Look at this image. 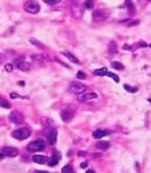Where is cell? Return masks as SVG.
<instances>
[{
    "mask_svg": "<svg viewBox=\"0 0 151 173\" xmlns=\"http://www.w3.org/2000/svg\"><path fill=\"white\" fill-rule=\"evenodd\" d=\"M45 142L43 139H36L27 145V150L30 153H36V152H42L45 149Z\"/></svg>",
    "mask_w": 151,
    "mask_h": 173,
    "instance_id": "cell-1",
    "label": "cell"
},
{
    "mask_svg": "<svg viewBox=\"0 0 151 173\" xmlns=\"http://www.w3.org/2000/svg\"><path fill=\"white\" fill-rule=\"evenodd\" d=\"M29 136H30V129H29V127L18 128V129H16L14 133H13V137H14L15 139H18V140L27 139Z\"/></svg>",
    "mask_w": 151,
    "mask_h": 173,
    "instance_id": "cell-2",
    "label": "cell"
},
{
    "mask_svg": "<svg viewBox=\"0 0 151 173\" xmlns=\"http://www.w3.org/2000/svg\"><path fill=\"white\" fill-rule=\"evenodd\" d=\"M24 9L29 14H37L40 12V9H41V7H40V5H39V2H36V1H34V0H28L25 2V5H24Z\"/></svg>",
    "mask_w": 151,
    "mask_h": 173,
    "instance_id": "cell-3",
    "label": "cell"
},
{
    "mask_svg": "<svg viewBox=\"0 0 151 173\" xmlns=\"http://www.w3.org/2000/svg\"><path fill=\"white\" fill-rule=\"evenodd\" d=\"M69 90H70V92H71V93L77 94V95H80V94H83V93L86 92L87 87H86L83 84H81V83L73 81V83H71V84H70Z\"/></svg>",
    "mask_w": 151,
    "mask_h": 173,
    "instance_id": "cell-4",
    "label": "cell"
},
{
    "mask_svg": "<svg viewBox=\"0 0 151 173\" xmlns=\"http://www.w3.org/2000/svg\"><path fill=\"white\" fill-rule=\"evenodd\" d=\"M24 116L19 112V111H13L10 114H9V121H12L13 123H16V124H20L24 122Z\"/></svg>",
    "mask_w": 151,
    "mask_h": 173,
    "instance_id": "cell-5",
    "label": "cell"
},
{
    "mask_svg": "<svg viewBox=\"0 0 151 173\" xmlns=\"http://www.w3.org/2000/svg\"><path fill=\"white\" fill-rule=\"evenodd\" d=\"M14 64H15V67H16L17 69L22 70V71H27V70H29V68H30L29 64H28L24 58H18V59H16L14 61Z\"/></svg>",
    "mask_w": 151,
    "mask_h": 173,
    "instance_id": "cell-6",
    "label": "cell"
},
{
    "mask_svg": "<svg viewBox=\"0 0 151 173\" xmlns=\"http://www.w3.org/2000/svg\"><path fill=\"white\" fill-rule=\"evenodd\" d=\"M97 97H98V95L96 93H94V92H88V93L85 92V93L79 95L78 100L80 102H88V101H91V100H96Z\"/></svg>",
    "mask_w": 151,
    "mask_h": 173,
    "instance_id": "cell-7",
    "label": "cell"
},
{
    "mask_svg": "<svg viewBox=\"0 0 151 173\" xmlns=\"http://www.w3.org/2000/svg\"><path fill=\"white\" fill-rule=\"evenodd\" d=\"M2 154H3V156L16 157V156L19 154V152H18V149L15 148V147H5V148L2 149Z\"/></svg>",
    "mask_w": 151,
    "mask_h": 173,
    "instance_id": "cell-8",
    "label": "cell"
},
{
    "mask_svg": "<svg viewBox=\"0 0 151 173\" xmlns=\"http://www.w3.org/2000/svg\"><path fill=\"white\" fill-rule=\"evenodd\" d=\"M106 17H107V14L105 13L104 10H102V9H97V10H95L93 13V19L95 22L104 21V19H106Z\"/></svg>",
    "mask_w": 151,
    "mask_h": 173,
    "instance_id": "cell-9",
    "label": "cell"
},
{
    "mask_svg": "<svg viewBox=\"0 0 151 173\" xmlns=\"http://www.w3.org/2000/svg\"><path fill=\"white\" fill-rule=\"evenodd\" d=\"M72 116H73V111H71L69 107L64 109V110L61 112V118H62V120H63L64 122L69 121V120L72 118Z\"/></svg>",
    "mask_w": 151,
    "mask_h": 173,
    "instance_id": "cell-10",
    "label": "cell"
},
{
    "mask_svg": "<svg viewBox=\"0 0 151 173\" xmlns=\"http://www.w3.org/2000/svg\"><path fill=\"white\" fill-rule=\"evenodd\" d=\"M56 138H58V133H56V130L52 129V130H50V131L47 133V140H49V143H50L51 145H54L55 143H56Z\"/></svg>",
    "mask_w": 151,
    "mask_h": 173,
    "instance_id": "cell-11",
    "label": "cell"
},
{
    "mask_svg": "<svg viewBox=\"0 0 151 173\" xmlns=\"http://www.w3.org/2000/svg\"><path fill=\"white\" fill-rule=\"evenodd\" d=\"M33 161L35 163H37V164H45V163H47L49 159L46 156H43V155H34L33 156Z\"/></svg>",
    "mask_w": 151,
    "mask_h": 173,
    "instance_id": "cell-12",
    "label": "cell"
},
{
    "mask_svg": "<svg viewBox=\"0 0 151 173\" xmlns=\"http://www.w3.org/2000/svg\"><path fill=\"white\" fill-rule=\"evenodd\" d=\"M110 133L108 130H103V129H97L95 130L94 133H93V136H94V138H102V137H104V136H107Z\"/></svg>",
    "mask_w": 151,
    "mask_h": 173,
    "instance_id": "cell-13",
    "label": "cell"
},
{
    "mask_svg": "<svg viewBox=\"0 0 151 173\" xmlns=\"http://www.w3.org/2000/svg\"><path fill=\"white\" fill-rule=\"evenodd\" d=\"M62 54H63L64 57H67V58H68L71 62H73V64H77V65H79V64H80L79 59H78L76 55H73L72 53H70V52H63Z\"/></svg>",
    "mask_w": 151,
    "mask_h": 173,
    "instance_id": "cell-14",
    "label": "cell"
},
{
    "mask_svg": "<svg viewBox=\"0 0 151 173\" xmlns=\"http://www.w3.org/2000/svg\"><path fill=\"white\" fill-rule=\"evenodd\" d=\"M108 53L110 55H114V54L117 53V44H116V42H110V46H108Z\"/></svg>",
    "mask_w": 151,
    "mask_h": 173,
    "instance_id": "cell-15",
    "label": "cell"
},
{
    "mask_svg": "<svg viewBox=\"0 0 151 173\" xmlns=\"http://www.w3.org/2000/svg\"><path fill=\"white\" fill-rule=\"evenodd\" d=\"M96 147L98 149L105 150V149H108V148H110V143H108V142H98L96 144Z\"/></svg>",
    "mask_w": 151,
    "mask_h": 173,
    "instance_id": "cell-16",
    "label": "cell"
},
{
    "mask_svg": "<svg viewBox=\"0 0 151 173\" xmlns=\"http://www.w3.org/2000/svg\"><path fill=\"white\" fill-rule=\"evenodd\" d=\"M107 72H108V70H107L106 68L96 69V70L94 71V74H95V75H97V76H107Z\"/></svg>",
    "mask_w": 151,
    "mask_h": 173,
    "instance_id": "cell-17",
    "label": "cell"
},
{
    "mask_svg": "<svg viewBox=\"0 0 151 173\" xmlns=\"http://www.w3.org/2000/svg\"><path fill=\"white\" fill-rule=\"evenodd\" d=\"M29 42H30L32 44H34L36 48H40V49H44V48H45V45H44L42 42H40L39 40H36V39H33V38H32V39H29Z\"/></svg>",
    "mask_w": 151,
    "mask_h": 173,
    "instance_id": "cell-18",
    "label": "cell"
},
{
    "mask_svg": "<svg viewBox=\"0 0 151 173\" xmlns=\"http://www.w3.org/2000/svg\"><path fill=\"white\" fill-rule=\"evenodd\" d=\"M125 6L129 8V12H131V14H133L135 10V7H134V5H133V2H132V0H125Z\"/></svg>",
    "mask_w": 151,
    "mask_h": 173,
    "instance_id": "cell-19",
    "label": "cell"
},
{
    "mask_svg": "<svg viewBox=\"0 0 151 173\" xmlns=\"http://www.w3.org/2000/svg\"><path fill=\"white\" fill-rule=\"evenodd\" d=\"M110 66H112V68H114L116 70H122V69H124V66L121 62H118V61H113L110 64Z\"/></svg>",
    "mask_w": 151,
    "mask_h": 173,
    "instance_id": "cell-20",
    "label": "cell"
},
{
    "mask_svg": "<svg viewBox=\"0 0 151 173\" xmlns=\"http://www.w3.org/2000/svg\"><path fill=\"white\" fill-rule=\"evenodd\" d=\"M0 107H3V109H10V103L7 100L0 97Z\"/></svg>",
    "mask_w": 151,
    "mask_h": 173,
    "instance_id": "cell-21",
    "label": "cell"
},
{
    "mask_svg": "<svg viewBox=\"0 0 151 173\" xmlns=\"http://www.w3.org/2000/svg\"><path fill=\"white\" fill-rule=\"evenodd\" d=\"M47 162H49V165H50V166H55V165L58 164V159H56L54 155H53V156L47 161Z\"/></svg>",
    "mask_w": 151,
    "mask_h": 173,
    "instance_id": "cell-22",
    "label": "cell"
},
{
    "mask_svg": "<svg viewBox=\"0 0 151 173\" xmlns=\"http://www.w3.org/2000/svg\"><path fill=\"white\" fill-rule=\"evenodd\" d=\"M85 7H86L87 9L93 8V7H94V0H86V1H85Z\"/></svg>",
    "mask_w": 151,
    "mask_h": 173,
    "instance_id": "cell-23",
    "label": "cell"
},
{
    "mask_svg": "<svg viewBox=\"0 0 151 173\" xmlns=\"http://www.w3.org/2000/svg\"><path fill=\"white\" fill-rule=\"evenodd\" d=\"M62 172H64V173L73 172V168H72L71 165H66V166H63V168H62Z\"/></svg>",
    "mask_w": 151,
    "mask_h": 173,
    "instance_id": "cell-24",
    "label": "cell"
},
{
    "mask_svg": "<svg viewBox=\"0 0 151 173\" xmlns=\"http://www.w3.org/2000/svg\"><path fill=\"white\" fill-rule=\"evenodd\" d=\"M124 88L127 90V92H131V93H135L137 91V87H132V86H129V85H124Z\"/></svg>",
    "mask_w": 151,
    "mask_h": 173,
    "instance_id": "cell-25",
    "label": "cell"
},
{
    "mask_svg": "<svg viewBox=\"0 0 151 173\" xmlns=\"http://www.w3.org/2000/svg\"><path fill=\"white\" fill-rule=\"evenodd\" d=\"M139 23H140V22H139V21H137V19H135V21H129V22L126 23V25H127L129 27H132V26H135V25H137Z\"/></svg>",
    "mask_w": 151,
    "mask_h": 173,
    "instance_id": "cell-26",
    "label": "cell"
},
{
    "mask_svg": "<svg viewBox=\"0 0 151 173\" xmlns=\"http://www.w3.org/2000/svg\"><path fill=\"white\" fill-rule=\"evenodd\" d=\"M13 69H14V66H13L12 64H7V65L5 66V70H6L7 72H12Z\"/></svg>",
    "mask_w": 151,
    "mask_h": 173,
    "instance_id": "cell-27",
    "label": "cell"
},
{
    "mask_svg": "<svg viewBox=\"0 0 151 173\" xmlns=\"http://www.w3.org/2000/svg\"><path fill=\"white\" fill-rule=\"evenodd\" d=\"M107 76H108V77H112L113 79L115 80V83H118V81H120V78H118V77H117L116 75H114V74H112V72H110V71L107 72Z\"/></svg>",
    "mask_w": 151,
    "mask_h": 173,
    "instance_id": "cell-28",
    "label": "cell"
},
{
    "mask_svg": "<svg viewBox=\"0 0 151 173\" xmlns=\"http://www.w3.org/2000/svg\"><path fill=\"white\" fill-rule=\"evenodd\" d=\"M43 1L47 5H55V3H59L61 0H43Z\"/></svg>",
    "mask_w": 151,
    "mask_h": 173,
    "instance_id": "cell-29",
    "label": "cell"
},
{
    "mask_svg": "<svg viewBox=\"0 0 151 173\" xmlns=\"http://www.w3.org/2000/svg\"><path fill=\"white\" fill-rule=\"evenodd\" d=\"M77 77H78L79 79H85V78H86V74H85L83 71H78Z\"/></svg>",
    "mask_w": 151,
    "mask_h": 173,
    "instance_id": "cell-30",
    "label": "cell"
},
{
    "mask_svg": "<svg viewBox=\"0 0 151 173\" xmlns=\"http://www.w3.org/2000/svg\"><path fill=\"white\" fill-rule=\"evenodd\" d=\"M5 60H6V55L2 53H0V64H2Z\"/></svg>",
    "mask_w": 151,
    "mask_h": 173,
    "instance_id": "cell-31",
    "label": "cell"
},
{
    "mask_svg": "<svg viewBox=\"0 0 151 173\" xmlns=\"http://www.w3.org/2000/svg\"><path fill=\"white\" fill-rule=\"evenodd\" d=\"M87 166H88V162H83V163L80 164V168H81V169H86Z\"/></svg>",
    "mask_w": 151,
    "mask_h": 173,
    "instance_id": "cell-32",
    "label": "cell"
},
{
    "mask_svg": "<svg viewBox=\"0 0 151 173\" xmlns=\"http://www.w3.org/2000/svg\"><path fill=\"white\" fill-rule=\"evenodd\" d=\"M140 46L146 48V46H148V44H147V43H144V42H140Z\"/></svg>",
    "mask_w": 151,
    "mask_h": 173,
    "instance_id": "cell-33",
    "label": "cell"
},
{
    "mask_svg": "<svg viewBox=\"0 0 151 173\" xmlns=\"http://www.w3.org/2000/svg\"><path fill=\"white\" fill-rule=\"evenodd\" d=\"M86 154H87L86 152H79V153H78V155H79V156H85Z\"/></svg>",
    "mask_w": 151,
    "mask_h": 173,
    "instance_id": "cell-34",
    "label": "cell"
},
{
    "mask_svg": "<svg viewBox=\"0 0 151 173\" xmlns=\"http://www.w3.org/2000/svg\"><path fill=\"white\" fill-rule=\"evenodd\" d=\"M94 172H95L94 170H88V171H87V173H94Z\"/></svg>",
    "mask_w": 151,
    "mask_h": 173,
    "instance_id": "cell-35",
    "label": "cell"
},
{
    "mask_svg": "<svg viewBox=\"0 0 151 173\" xmlns=\"http://www.w3.org/2000/svg\"><path fill=\"white\" fill-rule=\"evenodd\" d=\"M150 48H151V44H150Z\"/></svg>",
    "mask_w": 151,
    "mask_h": 173,
    "instance_id": "cell-36",
    "label": "cell"
}]
</instances>
